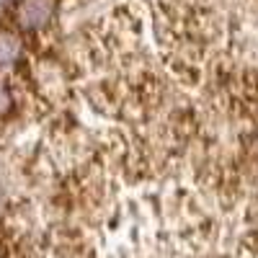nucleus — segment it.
I'll return each instance as SVG.
<instances>
[{
    "label": "nucleus",
    "mask_w": 258,
    "mask_h": 258,
    "mask_svg": "<svg viewBox=\"0 0 258 258\" xmlns=\"http://www.w3.org/2000/svg\"><path fill=\"white\" fill-rule=\"evenodd\" d=\"M0 258H258V0H8Z\"/></svg>",
    "instance_id": "nucleus-1"
}]
</instances>
